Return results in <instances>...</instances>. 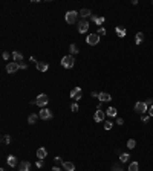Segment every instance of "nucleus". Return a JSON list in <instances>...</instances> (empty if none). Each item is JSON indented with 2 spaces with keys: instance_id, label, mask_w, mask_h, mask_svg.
<instances>
[{
  "instance_id": "6",
  "label": "nucleus",
  "mask_w": 153,
  "mask_h": 171,
  "mask_svg": "<svg viewBox=\"0 0 153 171\" xmlns=\"http://www.w3.org/2000/svg\"><path fill=\"white\" fill-rule=\"evenodd\" d=\"M135 112L144 115L146 112H148V106H147L146 102H136V104H135Z\"/></svg>"
},
{
  "instance_id": "38",
  "label": "nucleus",
  "mask_w": 153,
  "mask_h": 171,
  "mask_svg": "<svg viewBox=\"0 0 153 171\" xmlns=\"http://www.w3.org/2000/svg\"><path fill=\"white\" fill-rule=\"evenodd\" d=\"M3 58L8 60V58H9V54H8V52H3Z\"/></svg>"
},
{
  "instance_id": "37",
  "label": "nucleus",
  "mask_w": 153,
  "mask_h": 171,
  "mask_svg": "<svg viewBox=\"0 0 153 171\" xmlns=\"http://www.w3.org/2000/svg\"><path fill=\"white\" fill-rule=\"evenodd\" d=\"M148 115L153 116V106H150V108H148Z\"/></svg>"
},
{
  "instance_id": "26",
  "label": "nucleus",
  "mask_w": 153,
  "mask_h": 171,
  "mask_svg": "<svg viewBox=\"0 0 153 171\" xmlns=\"http://www.w3.org/2000/svg\"><path fill=\"white\" fill-rule=\"evenodd\" d=\"M142 40H144V34L142 32H138L136 34V45H141Z\"/></svg>"
},
{
  "instance_id": "35",
  "label": "nucleus",
  "mask_w": 153,
  "mask_h": 171,
  "mask_svg": "<svg viewBox=\"0 0 153 171\" xmlns=\"http://www.w3.org/2000/svg\"><path fill=\"white\" fill-rule=\"evenodd\" d=\"M152 102H153V101H152V98H148V99L146 101V104H147V106H153V104H152Z\"/></svg>"
},
{
  "instance_id": "20",
  "label": "nucleus",
  "mask_w": 153,
  "mask_h": 171,
  "mask_svg": "<svg viewBox=\"0 0 153 171\" xmlns=\"http://www.w3.org/2000/svg\"><path fill=\"white\" fill-rule=\"evenodd\" d=\"M80 15L84 17V19H86V17H92V11L87 9V8H83V9L80 11Z\"/></svg>"
},
{
  "instance_id": "11",
  "label": "nucleus",
  "mask_w": 153,
  "mask_h": 171,
  "mask_svg": "<svg viewBox=\"0 0 153 171\" xmlns=\"http://www.w3.org/2000/svg\"><path fill=\"white\" fill-rule=\"evenodd\" d=\"M35 67H37L38 72H46L48 69H49V64L48 63H40V61H38V63L35 64Z\"/></svg>"
},
{
  "instance_id": "27",
  "label": "nucleus",
  "mask_w": 153,
  "mask_h": 171,
  "mask_svg": "<svg viewBox=\"0 0 153 171\" xmlns=\"http://www.w3.org/2000/svg\"><path fill=\"white\" fill-rule=\"evenodd\" d=\"M130 159V156L127 154V153H123V154H119V160L121 162H127Z\"/></svg>"
},
{
  "instance_id": "3",
  "label": "nucleus",
  "mask_w": 153,
  "mask_h": 171,
  "mask_svg": "<svg viewBox=\"0 0 153 171\" xmlns=\"http://www.w3.org/2000/svg\"><path fill=\"white\" fill-rule=\"evenodd\" d=\"M76 17H78V12L76 11H67L66 12V23L67 25H74L75 21H76Z\"/></svg>"
},
{
  "instance_id": "42",
  "label": "nucleus",
  "mask_w": 153,
  "mask_h": 171,
  "mask_svg": "<svg viewBox=\"0 0 153 171\" xmlns=\"http://www.w3.org/2000/svg\"><path fill=\"white\" fill-rule=\"evenodd\" d=\"M52 171H61V170L58 168V166H54V168H52Z\"/></svg>"
},
{
  "instance_id": "1",
  "label": "nucleus",
  "mask_w": 153,
  "mask_h": 171,
  "mask_svg": "<svg viewBox=\"0 0 153 171\" xmlns=\"http://www.w3.org/2000/svg\"><path fill=\"white\" fill-rule=\"evenodd\" d=\"M74 64H75V57L74 55H66V57L61 58V66L63 67L70 69V67H74Z\"/></svg>"
},
{
  "instance_id": "5",
  "label": "nucleus",
  "mask_w": 153,
  "mask_h": 171,
  "mask_svg": "<svg viewBox=\"0 0 153 171\" xmlns=\"http://www.w3.org/2000/svg\"><path fill=\"white\" fill-rule=\"evenodd\" d=\"M70 98L75 99V101L81 99V98H83V90L80 89V87H74V89L70 90Z\"/></svg>"
},
{
  "instance_id": "19",
  "label": "nucleus",
  "mask_w": 153,
  "mask_h": 171,
  "mask_svg": "<svg viewBox=\"0 0 153 171\" xmlns=\"http://www.w3.org/2000/svg\"><path fill=\"white\" fill-rule=\"evenodd\" d=\"M91 19H92V21H95V23H97L98 26H101L103 23H104V17H98V15H92Z\"/></svg>"
},
{
  "instance_id": "40",
  "label": "nucleus",
  "mask_w": 153,
  "mask_h": 171,
  "mask_svg": "<svg viewBox=\"0 0 153 171\" xmlns=\"http://www.w3.org/2000/svg\"><path fill=\"white\" fill-rule=\"evenodd\" d=\"M92 96H93V98H98V96H100V93H98V92H92Z\"/></svg>"
},
{
  "instance_id": "32",
  "label": "nucleus",
  "mask_w": 153,
  "mask_h": 171,
  "mask_svg": "<svg viewBox=\"0 0 153 171\" xmlns=\"http://www.w3.org/2000/svg\"><path fill=\"white\" fill-rule=\"evenodd\" d=\"M148 118H150V115H142V116H141V121L144 122V124H146V122L148 121Z\"/></svg>"
},
{
  "instance_id": "13",
  "label": "nucleus",
  "mask_w": 153,
  "mask_h": 171,
  "mask_svg": "<svg viewBox=\"0 0 153 171\" xmlns=\"http://www.w3.org/2000/svg\"><path fill=\"white\" fill-rule=\"evenodd\" d=\"M29 168H31V164H29L28 160H23L19 165V171H29Z\"/></svg>"
},
{
  "instance_id": "25",
  "label": "nucleus",
  "mask_w": 153,
  "mask_h": 171,
  "mask_svg": "<svg viewBox=\"0 0 153 171\" xmlns=\"http://www.w3.org/2000/svg\"><path fill=\"white\" fill-rule=\"evenodd\" d=\"M135 147H136V141H135V139H129V141H127V148L133 150Z\"/></svg>"
},
{
  "instance_id": "30",
  "label": "nucleus",
  "mask_w": 153,
  "mask_h": 171,
  "mask_svg": "<svg viewBox=\"0 0 153 171\" xmlns=\"http://www.w3.org/2000/svg\"><path fill=\"white\" fill-rule=\"evenodd\" d=\"M112 125H113V124H112V122H109V121L104 122V128H106V130H110V128H112Z\"/></svg>"
},
{
  "instance_id": "17",
  "label": "nucleus",
  "mask_w": 153,
  "mask_h": 171,
  "mask_svg": "<svg viewBox=\"0 0 153 171\" xmlns=\"http://www.w3.org/2000/svg\"><path fill=\"white\" fill-rule=\"evenodd\" d=\"M115 32L118 34L121 38H124L125 34H127V31H125V28H119V26H116V28H115Z\"/></svg>"
},
{
  "instance_id": "43",
  "label": "nucleus",
  "mask_w": 153,
  "mask_h": 171,
  "mask_svg": "<svg viewBox=\"0 0 153 171\" xmlns=\"http://www.w3.org/2000/svg\"><path fill=\"white\" fill-rule=\"evenodd\" d=\"M0 171H5V170H0Z\"/></svg>"
},
{
  "instance_id": "23",
  "label": "nucleus",
  "mask_w": 153,
  "mask_h": 171,
  "mask_svg": "<svg viewBox=\"0 0 153 171\" xmlns=\"http://www.w3.org/2000/svg\"><path fill=\"white\" fill-rule=\"evenodd\" d=\"M106 113H107V116H112V118H113V116H116V108H115V107H109Z\"/></svg>"
},
{
  "instance_id": "41",
  "label": "nucleus",
  "mask_w": 153,
  "mask_h": 171,
  "mask_svg": "<svg viewBox=\"0 0 153 171\" xmlns=\"http://www.w3.org/2000/svg\"><path fill=\"white\" fill-rule=\"evenodd\" d=\"M54 160H55V162H58V164H60V162H61V157H58V156H57V157H55V159H54Z\"/></svg>"
},
{
  "instance_id": "29",
  "label": "nucleus",
  "mask_w": 153,
  "mask_h": 171,
  "mask_svg": "<svg viewBox=\"0 0 153 171\" xmlns=\"http://www.w3.org/2000/svg\"><path fill=\"white\" fill-rule=\"evenodd\" d=\"M2 141H3V144H9L11 142V136H3Z\"/></svg>"
},
{
  "instance_id": "28",
  "label": "nucleus",
  "mask_w": 153,
  "mask_h": 171,
  "mask_svg": "<svg viewBox=\"0 0 153 171\" xmlns=\"http://www.w3.org/2000/svg\"><path fill=\"white\" fill-rule=\"evenodd\" d=\"M70 110H72V112H78V104H76V102H72V104H70Z\"/></svg>"
},
{
  "instance_id": "21",
  "label": "nucleus",
  "mask_w": 153,
  "mask_h": 171,
  "mask_svg": "<svg viewBox=\"0 0 153 171\" xmlns=\"http://www.w3.org/2000/svg\"><path fill=\"white\" fill-rule=\"evenodd\" d=\"M38 118H40L38 115H35V113H32V115H29V118H28V122H29V124H35Z\"/></svg>"
},
{
  "instance_id": "14",
  "label": "nucleus",
  "mask_w": 153,
  "mask_h": 171,
  "mask_svg": "<svg viewBox=\"0 0 153 171\" xmlns=\"http://www.w3.org/2000/svg\"><path fill=\"white\" fill-rule=\"evenodd\" d=\"M98 99H100L101 102H106V101H110V99H112V96H110L109 93H106V92H101L100 96H98Z\"/></svg>"
},
{
  "instance_id": "8",
  "label": "nucleus",
  "mask_w": 153,
  "mask_h": 171,
  "mask_svg": "<svg viewBox=\"0 0 153 171\" xmlns=\"http://www.w3.org/2000/svg\"><path fill=\"white\" fill-rule=\"evenodd\" d=\"M89 26H91V25H89V21H87V20H81V21L78 23V32H80V34L87 32Z\"/></svg>"
},
{
  "instance_id": "4",
  "label": "nucleus",
  "mask_w": 153,
  "mask_h": 171,
  "mask_svg": "<svg viewBox=\"0 0 153 171\" xmlns=\"http://www.w3.org/2000/svg\"><path fill=\"white\" fill-rule=\"evenodd\" d=\"M86 41H87V45L95 46V45L100 43V35H98V34H89V35L86 37Z\"/></svg>"
},
{
  "instance_id": "10",
  "label": "nucleus",
  "mask_w": 153,
  "mask_h": 171,
  "mask_svg": "<svg viewBox=\"0 0 153 171\" xmlns=\"http://www.w3.org/2000/svg\"><path fill=\"white\" fill-rule=\"evenodd\" d=\"M104 118H106V113L103 112V110H97L95 115H93V119H95V122H103V121H104Z\"/></svg>"
},
{
  "instance_id": "22",
  "label": "nucleus",
  "mask_w": 153,
  "mask_h": 171,
  "mask_svg": "<svg viewBox=\"0 0 153 171\" xmlns=\"http://www.w3.org/2000/svg\"><path fill=\"white\" fill-rule=\"evenodd\" d=\"M69 51H70V55L78 54V47H76V45H75V43H72V45L69 46Z\"/></svg>"
},
{
  "instance_id": "33",
  "label": "nucleus",
  "mask_w": 153,
  "mask_h": 171,
  "mask_svg": "<svg viewBox=\"0 0 153 171\" xmlns=\"http://www.w3.org/2000/svg\"><path fill=\"white\" fill-rule=\"evenodd\" d=\"M116 124H118V125H123V124H124V119H121V118H118V119H116Z\"/></svg>"
},
{
  "instance_id": "7",
  "label": "nucleus",
  "mask_w": 153,
  "mask_h": 171,
  "mask_svg": "<svg viewBox=\"0 0 153 171\" xmlns=\"http://www.w3.org/2000/svg\"><path fill=\"white\" fill-rule=\"evenodd\" d=\"M19 69H20V64L15 63V61H12V63H8V64H6V72H8V73H15Z\"/></svg>"
},
{
  "instance_id": "15",
  "label": "nucleus",
  "mask_w": 153,
  "mask_h": 171,
  "mask_svg": "<svg viewBox=\"0 0 153 171\" xmlns=\"http://www.w3.org/2000/svg\"><path fill=\"white\" fill-rule=\"evenodd\" d=\"M6 162H8V165H9V166H17V157H15V156H12V154L8 156Z\"/></svg>"
},
{
  "instance_id": "34",
  "label": "nucleus",
  "mask_w": 153,
  "mask_h": 171,
  "mask_svg": "<svg viewBox=\"0 0 153 171\" xmlns=\"http://www.w3.org/2000/svg\"><path fill=\"white\" fill-rule=\"evenodd\" d=\"M35 166H37V168H42V166H43V160H38L37 164H35Z\"/></svg>"
},
{
  "instance_id": "31",
  "label": "nucleus",
  "mask_w": 153,
  "mask_h": 171,
  "mask_svg": "<svg viewBox=\"0 0 153 171\" xmlns=\"http://www.w3.org/2000/svg\"><path fill=\"white\" fill-rule=\"evenodd\" d=\"M97 34H98V35H106V29H104V28H100Z\"/></svg>"
},
{
  "instance_id": "16",
  "label": "nucleus",
  "mask_w": 153,
  "mask_h": 171,
  "mask_svg": "<svg viewBox=\"0 0 153 171\" xmlns=\"http://www.w3.org/2000/svg\"><path fill=\"white\" fill-rule=\"evenodd\" d=\"M12 58H14L15 63H19V64H20V63H21V60H23V55H21L20 52H17V51H15V52H12Z\"/></svg>"
},
{
  "instance_id": "2",
  "label": "nucleus",
  "mask_w": 153,
  "mask_h": 171,
  "mask_svg": "<svg viewBox=\"0 0 153 171\" xmlns=\"http://www.w3.org/2000/svg\"><path fill=\"white\" fill-rule=\"evenodd\" d=\"M48 102H49V98H48V95H44V93H40L37 98H35V106H38V107H46L48 106Z\"/></svg>"
},
{
  "instance_id": "39",
  "label": "nucleus",
  "mask_w": 153,
  "mask_h": 171,
  "mask_svg": "<svg viewBox=\"0 0 153 171\" xmlns=\"http://www.w3.org/2000/svg\"><path fill=\"white\" fill-rule=\"evenodd\" d=\"M113 171H121V166H118V165H113Z\"/></svg>"
},
{
  "instance_id": "36",
  "label": "nucleus",
  "mask_w": 153,
  "mask_h": 171,
  "mask_svg": "<svg viewBox=\"0 0 153 171\" xmlns=\"http://www.w3.org/2000/svg\"><path fill=\"white\" fill-rule=\"evenodd\" d=\"M20 69H28V64H25V63H20Z\"/></svg>"
},
{
  "instance_id": "9",
  "label": "nucleus",
  "mask_w": 153,
  "mask_h": 171,
  "mask_svg": "<svg viewBox=\"0 0 153 171\" xmlns=\"http://www.w3.org/2000/svg\"><path fill=\"white\" fill-rule=\"evenodd\" d=\"M38 116L42 118V119H44V121H46V119H51V118H52V112H51V110H48V108L44 107L43 110H40Z\"/></svg>"
},
{
  "instance_id": "12",
  "label": "nucleus",
  "mask_w": 153,
  "mask_h": 171,
  "mask_svg": "<svg viewBox=\"0 0 153 171\" xmlns=\"http://www.w3.org/2000/svg\"><path fill=\"white\" fill-rule=\"evenodd\" d=\"M46 156H48V151H46V148L40 147L38 150H37V157H38L40 160H43V159H44V157H46Z\"/></svg>"
},
{
  "instance_id": "24",
  "label": "nucleus",
  "mask_w": 153,
  "mask_h": 171,
  "mask_svg": "<svg viewBox=\"0 0 153 171\" xmlns=\"http://www.w3.org/2000/svg\"><path fill=\"white\" fill-rule=\"evenodd\" d=\"M138 170H139L138 162H132V164L129 165V171H138Z\"/></svg>"
},
{
  "instance_id": "18",
  "label": "nucleus",
  "mask_w": 153,
  "mask_h": 171,
  "mask_svg": "<svg viewBox=\"0 0 153 171\" xmlns=\"http://www.w3.org/2000/svg\"><path fill=\"white\" fill-rule=\"evenodd\" d=\"M63 168L66 171H75V165L72 162H63Z\"/></svg>"
}]
</instances>
